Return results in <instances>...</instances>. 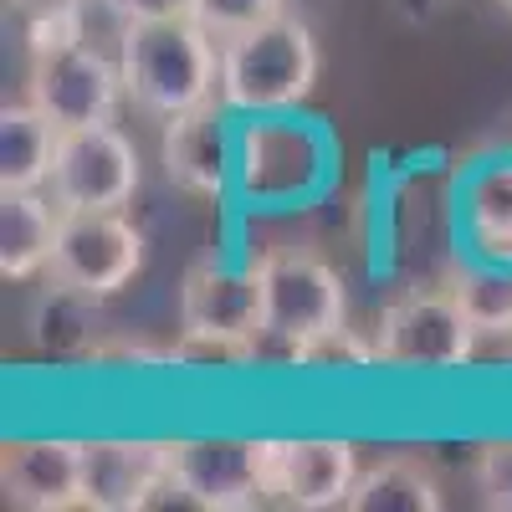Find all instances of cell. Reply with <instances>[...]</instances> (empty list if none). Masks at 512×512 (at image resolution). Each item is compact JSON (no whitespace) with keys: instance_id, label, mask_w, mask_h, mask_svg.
I'll list each match as a JSON object with an SVG mask.
<instances>
[{"instance_id":"obj_1","label":"cell","mask_w":512,"mask_h":512,"mask_svg":"<svg viewBox=\"0 0 512 512\" xmlns=\"http://www.w3.org/2000/svg\"><path fill=\"white\" fill-rule=\"evenodd\" d=\"M118 67L128 103L154 118H175L221 98V41L195 16L134 21L123 36Z\"/></svg>"},{"instance_id":"obj_2","label":"cell","mask_w":512,"mask_h":512,"mask_svg":"<svg viewBox=\"0 0 512 512\" xmlns=\"http://www.w3.org/2000/svg\"><path fill=\"white\" fill-rule=\"evenodd\" d=\"M318 41L303 16H272L231 41H221V103L231 113L262 118V113H292L318 88Z\"/></svg>"},{"instance_id":"obj_3","label":"cell","mask_w":512,"mask_h":512,"mask_svg":"<svg viewBox=\"0 0 512 512\" xmlns=\"http://www.w3.org/2000/svg\"><path fill=\"white\" fill-rule=\"evenodd\" d=\"M262 277V338L297 359L318 338L349 328V292L333 262L308 246H272L256 256Z\"/></svg>"},{"instance_id":"obj_4","label":"cell","mask_w":512,"mask_h":512,"mask_svg":"<svg viewBox=\"0 0 512 512\" xmlns=\"http://www.w3.org/2000/svg\"><path fill=\"white\" fill-rule=\"evenodd\" d=\"M180 333L175 359H226L246 364L262 344V277L231 262H195L180 282Z\"/></svg>"},{"instance_id":"obj_5","label":"cell","mask_w":512,"mask_h":512,"mask_svg":"<svg viewBox=\"0 0 512 512\" xmlns=\"http://www.w3.org/2000/svg\"><path fill=\"white\" fill-rule=\"evenodd\" d=\"M482 333L466 318L461 297L446 287H405L400 297L379 308L374 323V349L379 364L390 369H420V374H446L477 359Z\"/></svg>"},{"instance_id":"obj_6","label":"cell","mask_w":512,"mask_h":512,"mask_svg":"<svg viewBox=\"0 0 512 512\" xmlns=\"http://www.w3.org/2000/svg\"><path fill=\"white\" fill-rule=\"evenodd\" d=\"M169 482L195 512H246L262 507L272 482V441L251 436H185L169 441Z\"/></svg>"},{"instance_id":"obj_7","label":"cell","mask_w":512,"mask_h":512,"mask_svg":"<svg viewBox=\"0 0 512 512\" xmlns=\"http://www.w3.org/2000/svg\"><path fill=\"white\" fill-rule=\"evenodd\" d=\"M26 98L57 128H88V123H113L128 88L118 57L88 47V41H62V47L31 57Z\"/></svg>"},{"instance_id":"obj_8","label":"cell","mask_w":512,"mask_h":512,"mask_svg":"<svg viewBox=\"0 0 512 512\" xmlns=\"http://www.w3.org/2000/svg\"><path fill=\"white\" fill-rule=\"evenodd\" d=\"M62 210H128L139 195V149L118 123L62 128L47 180Z\"/></svg>"},{"instance_id":"obj_9","label":"cell","mask_w":512,"mask_h":512,"mask_svg":"<svg viewBox=\"0 0 512 512\" xmlns=\"http://www.w3.org/2000/svg\"><path fill=\"white\" fill-rule=\"evenodd\" d=\"M139 267H144V231L123 210H67L47 277L103 303V297H118L134 282Z\"/></svg>"},{"instance_id":"obj_10","label":"cell","mask_w":512,"mask_h":512,"mask_svg":"<svg viewBox=\"0 0 512 512\" xmlns=\"http://www.w3.org/2000/svg\"><path fill=\"white\" fill-rule=\"evenodd\" d=\"M236 154H241V144L231 134V108L221 98L164 118L159 164H164V180L175 190H185L195 200H221L231 190V175H236Z\"/></svg>"},{"instance_id":"obj_11","label":"cell","mask_w":512,"mask_h":512,"mask_svg":"<svg viewBox=\"0 0 512 512\" xmlns=\"http://www.w3.org/2000/svg\"><path fill=\"white\" fill-rule=\"evenodd\" d=\"M359 446L338 436H282L272 441V482L267 497L297 512L344 507L359 482Z\"/></svg>"},{"instance_id":"obj_12","label":"cell","mask_w":512,"mask_h":512,"mask_svg":"<svg viewBox=\"0 0 512 512\" xmlns=\"http://www.w3.org/2000/svg\"><path fill=\"white\" fill-rule=\"evenodd\" d=\"M236 175H241V190L256 200L308 195L323 175V144L313 139V128L287 123L282 113H262L241 134Z\"/></svg>"},{"instance_id":"obj_13","label":"cell","mask_w":512,"mask_h":512,"mask_svg":"<svg viewBox=\"0 0 512 512\" xmlns=\"http://www.w3.org/2000/svg\"><path fill=\"white\" fill-rule=\"evenodd\" d=\"M169 477V441L98 436L82 441V507L93 512H149Z\"/></svg>"},{"instance_id":"obj_14","label":"cell","mask_w":512,"mask_h":512,"mask_svg":"<svg viewBox=\"0 0 512 512\" xmlns=\"http://www.w3.org/2000/svg\"><path fill=\"white\" fill-rule=\"evenodd\" d=\"M0 492L21 512H72L82 507V441L26 436L0 451Z\"/></svg>"},{"instance_id":"obj_15","label":"cell","mask_w":512,"mask_h":512,"mask_svg":"<svg viewBox=\"0 0 512 512\" xmlns=\"http://www.w3.org/2000/svg\"><path fill=\"white\" fill-rule=\"evenodd\" d=\"M62 216L67 210L52 200V190H0V277L6 282L47 277Z\"/></svg>"},{"instance_id":"obj_16","label":"cell","mask_w":512,"mask_h":512,"mask_svg":"<svg viewBox=\"0 0 512 512\" xmlns=\"http://www.w3.org/2000/svg\"><path fill=\"white\" fill-rule=\"evenodd\" d=\"M461 236L482 262H512V149L461 180Z\"/></svg>"},{"instance_id":"obj_17","label":"cell","mask_w":512,"mask_h":512,"mask_svg":"<svg viewBox=\"0 0 512 512\" xmlns=\"http://www.w3.org/2000/svg\"><path fill=\"white\" fill-rule=\"evenodd\" d=\"M57 144L62 128L31 98L6 103V113H0V190H47Z\"/></svg>"},{"instance_id":"obj_18","label":"cell","mask_w":512,"mask_h":512,"mask_svg":"<svg viewBox=\"0 0 512 512\" xmlns=\"http://www.w3.org/2000/svg\"><path fill=\"white\" fill-rule=\"evenodd\" d=\"M441 482L420 456H384L374 466H364L354 492H349V512H441Z\"/></svg>"},{"instance_id":"obj_19","label":"cell","mask_w":512,"mask_h":512,"mask_svg":"<svg viewBox=\"0 0 512 512\" xmlns=\"http://www.w3.org/2000/svg\"><path fill=\"white\" fill-rule=\"evenodd\" d=\"M93 328H98V297L72 292V287H62V282H52V292L41 297L36 313H31L36 349H47V354H57V359L88 349V344H93Z\"/></svg>"},{"instance_id":"obj_20","label":"cell","mask_w":512,"mask_h":512,"mask_svg":"<svg viewBox=\"0 0 512 512\" xmlns=\"http://www.w3.org/2000/svg\"><path fill=\"white\" fill-rule=\"evenodd\" d=\"M451 292L461 297L466 318L482 338H512V262H477L451 277Z\"/></svg>"},{"instance_id":"obj_21","label":"cell","mask_w":512,"mask_h":512,"mask_svg":"<svg viewBox=\"0 0 512 512\" xmlns=\"http://www.w3.org/2000/svg\"><path fill=\"white\" fill-rule=\"evenodd\" d=\"M282 11H287V0H190V16L216 41H231L251 26L282 16Z\"/></svg>"},{"instance_id":"obj_22","label":"cell","mask_w":512,"mask_h":512,"mask_svg":"<svg viewBox=\"0 0 512 512\" xmlns=\"http://www.w3.org/2000/svg\"><path fill=\"white\" fill-rule=\"evenodd\" d=\"M292 364H308V369H364V364H379V349H374V333L359 338L354 328H338L318 344H308Z\"/></svg>"},{"instance_id":"obj_23","label":"cell","mask_w":512,"mask_h":512,"mask_svg":"<svg viewBox=\"0 0 512 512\" xmlns=\"http://www.w3.org/2000/svg\"><path fill=\"white\" fill-rule=\"evenodd\" d=\"M472 482H477V492H482V502H487V507L512 512V436L487 441V446L477 451Z\"/></svg>"},{"instance_id":"obj_24","label":"cell","mask_w":512,"mask_h":512,"mask_svg":"<svg viewBox=\"0 0 512 512\" xmlns=\"http://www.w3.org/2000/svg\"><path fill=\"white\" fill-rule=\"evenodd\" d=\"M128 21H175L190 16V0H113Z\"/></svg>"},{"instance_id":"obj_25","label":"cell","mask_w":512,"mask_h":512,"mask_svg":"<svg viewBox=\"0 0 512 512\" xmlns=\"http://www.w3.org/2000/svg\"><path fill=\"white\" fill-rule=\"evenodd\" d=\"M395 6H400L405 21H431L441 11V0H395Z\"/></svg>"},{"instance_id":"obj_26","label":"cell","mask_w":512,"mask_h":512,"mask_svg":"<svg viewBox=\"0 0 512 512\" xmlns=\"http://www.w3.org/2000/svg\"><path fill=\"white\" fill-rule=\"evenodd\" d=\"M497 6H502V11H507V16H512V0H497Z\"/></svg>"},{"instance_id":"obj_27","label":"cell","mask_w":512,"mask_h":512,"mask_svg":"<svg viewBox=\"0 0 512 512\" xmlns=\"http://www.w3.org/2000/svg\"><path fill=\"white\" fill-rule=\"evenodd\" d=\"M502 349H507V359H512V338H507V344H502Z\"/></svg>"}]
</instances>
